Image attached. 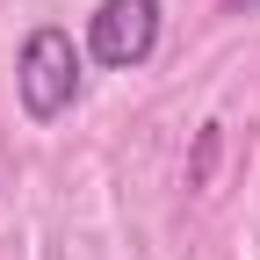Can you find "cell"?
<instances>
[{"instance_id": "277c9868", "label": "cell", "mask_w": 260, "mask_h": 260, "mask_svg": "<svg viewBox=\"0 0 260 260\" xmlns=\"http://www.w3.org/2000/svg\"><path fill=\"white\" fill-rule=\"evenodd\" d=\"M224 8H232V15H246V8H260V0H224Z\"/></svg>"}, {"instance_id": "3957f363", "label": "cell", "mask_w": 260, "mask_h": 260, "mask_svg": "<svg viewBox=\"0 0 260 260\" xmlns=\"http://www.w3.org/2000/svg\"><path fill=\"white\" fill-rule=\"evenodd\" d=\"M217 145H224V130L203 123V138H195V167H188V188H210V167H217Z\"/></svg>"}, {"instance_id": "6da1fadb", "label": "cell", "mask_w": 260, "mask_h": 260, "mask_svg": "<svg viewBox=\"0 0 260 260\" xmlns=\"http://www.w3.org/2000/svg\"><path fill=\"white\" fill-rule=\"evenodd\" d=\"M15 94H22V116H29V123H58L65 109L80 102V44H73V29L44 22V29L22 37Z\"/></svg>"}, {"instance_id": "7a4b0ae2", "label": "cell", "mask_w": 260, "mask_h": 260, "mask_svg": "<svg viewBox=\"0 0 260 260\" xmlns=\"http://www.w3.org/2000/svg\"><path fill=\"white\" fill-rule=\"evenodd\" d=\"M152 44H159V0H102V8L87 15V51H94V65H109V73L145 65Z\"/></svg>"}]
</instances>
